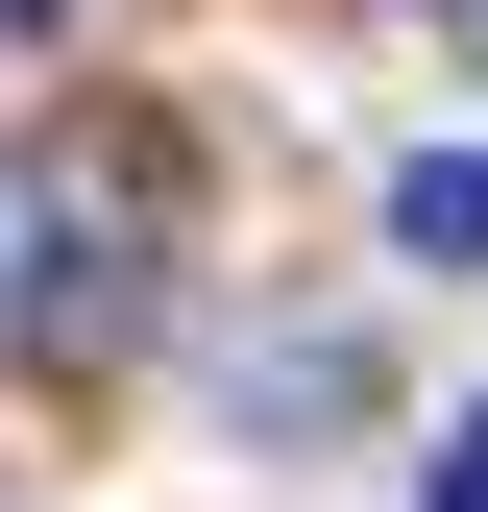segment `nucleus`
I'll return each mask as SVG.
<instances>
[{"label": "nucleus", "mask_w": 488, "mask_h": 512, "mask_svg": "<svg viewBox=\"0 0 488 512\" xmlns=\"http://www.w3.org/2000/svg\"><path fill=\"white\" fill-rule=\"evenodd\" d=\"M391 244H415V269H488V147H415L391 171Z\"/></svg>", "instance_id": "obj_1"}, {"label": "nucleus", "mask_w": 488, "mask_h": 512, "mask_svg": "<svg viewBox=\"0 0 488 512\" xmlns=\"http://www.w3.org/2000/svg\"><path fill=\"white\" fill-rule=\"evenodd\" d=\"M440 512H488V415H464V439H440Z\"/></svg>", "instance_id": "obj_2"}, {"label": "nucleus", "mask_w": 488, "mask_h": 512, "mask_svg": "<svg viewBox=\"0 0 488 512\" xmlns=\"http://www.w3.org/2000/svg\"><path fill=\"white\" fill-rule=\"evenodd\" d=\"M0 25H49V0H0Z\"/></svg>", "instance_id": "obj_3"}]
</instances>
